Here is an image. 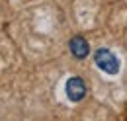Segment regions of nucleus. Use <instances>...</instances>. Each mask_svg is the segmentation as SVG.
<instances>
[{"mask_svg":"<svg viewBox=\"0 0 127 121\" xmlns=\"http://www.w3.org/2000/svg\"><path fill=\"white\" fill-rule=\"evenodd\" d=\"M94 60H96V64L104 72H108V74H117V70H119V60H117V57L110 49H98L94 55Z\"/></svg>","mask_w":127,"mask_h":121,"instance_id":"f257e3e1","label":"nucleus"},{"mask_svg":"<svg viewBox=\"0 0 127 121\" xmlns=\"http://www.w3.org/2000/svg\"><path fill=\"white\" fill-rule=\"evenodd\" d=\"M66 96L72 100V102H80L84 96H86V84L84 80L78 76H72L68 82H66Z\"/></svg>","mask_w":127,"mask_h":121,"instance_id":"f03ea898","label":"nucleus"},{"mask_svg":"<svg viewBox=\"0 0 127 121\" xmlns=\"http://www.w3.org/2000/svg\"><path fill=\"white\" fill-rule=\"evenodd\" d=\"M68 49H70V53H72V57L74 59H86V55H88V51H90V47H88V41L82 37V35H76V37H72L70 39V43H68Z\"/></svg>","mask_w":127,"mask_h":121,"instance_id":"7ed1b4c3","label":"nucleus"}]
</instances>
